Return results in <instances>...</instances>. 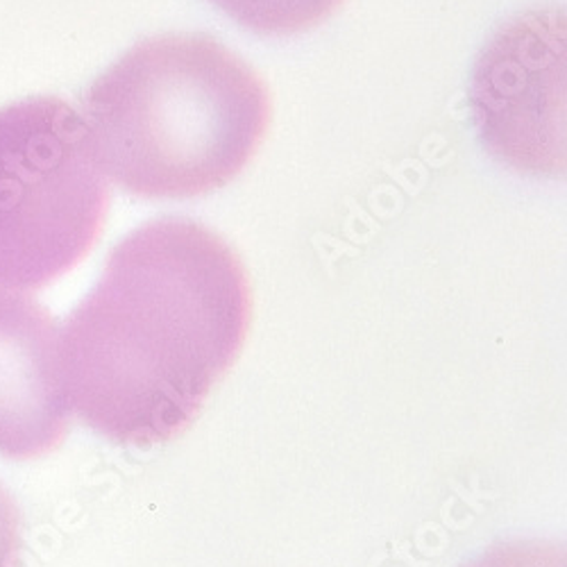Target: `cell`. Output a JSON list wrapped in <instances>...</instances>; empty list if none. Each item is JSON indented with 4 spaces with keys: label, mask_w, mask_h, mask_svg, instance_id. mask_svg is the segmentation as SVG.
Wrapping results in <instances>:
<instances>
[{
    "label": "cell",
    "mask_w": 567,
    "mask_h": 567,
    "mask_svg": "<svg viewBox=\"0 0 567 567\" xmlns=\"http://www.w3.org/2000/svg\"><path fill=\"white\" fill-rule=\"evenodd\" d=\"M252 318L250 272L218 231L173 216L134 229L58 339L73 417L125 447L177 441L239 361Z\"/></svg>",
    "instance_id": "cell-1"
},
{
    "label": "cell",
    "mask_w": 567,
    "mask_h": 567,
    "mask_svg": "<svg viewBox=\"0 0 567 567\" xmlns=\"http://www.w3.org/2000/svg\"><path fill=\"white\" fill-rule=\"evenodd\" d=\"M105 159L151 200L209 196L257 157L272 121L266 80L209 34L141 41L96 89Z\"/></svg>",
    "instance_id": "cell-2"
},
{
    "label": "cell",
    "mask_w": 567,
    "mask_h": 567,
    "mask_svg": "<svg viewBox=\"0 0 567 567\" xmlns=\"http://www.w3.org/2000/svg\"><path fill=\"white\" fill-rule=\"evenodd\" d=\"M486 148L534 177L565 175V10L515 17L484 49L470 91Z\"/></svg>",
    "instance_id": "cell-3"
},
{
    "label": "cell",
    "mask_w": 567,
    "mask_h": 567,
    "mask_svg": "<svg viewBox=\"0 0 567 567\" xmlns=\"http://www.w3.org/2000/svg\"><path fill=\"white\" fill-rule=\"evenodd\" d=\"M58 332L28 302L0 298V456L37 461L58 452L73 413L58 372Z\"/></svg>",
    "instance_id": "cell-4"
},
{
    "label": "cell",
    "mask_w": 567,
    "mask_h": 567,
    "mask_svg": "<svg viewBox=\"0 0 567 567\" xmlns=\"http://www.w3.org/2000/svg\"><path fill=\"white\" fill-rule=\"evenodd\" d=\"M212 3L255 34L291 37L332 19L346 0H212Z\"/></svg>",
    "instance_id": "cell-5"
},
{
    "label": "cell",
    "mask_w": 567,
    "mask_h": 567,
    "mask_svg": "<svg viewBox=\"0 0 567 567\" xmlns=\"http://www.w3.org/2000/svg\"><path fill=\"white\" fill-rule=\"evenodd\" d=\"M463 567H565V554L554 543L519 540L493 547Z\"/></svg>",
    "instance_id": "cell-6"
},
{
    "label": "cell",
    "mask_w": 567,
    "mask_h": 567,
    "mask_svg": "<svg viewBox=\"0 0 567 567\" xmlns=\"http://www.w3.org/2000/svg\"><path fill=\"white\" fill-rule=\"evenodd\" d=\"M23 513L12 491L0 482V567H23Z\"/></svg>",
    "instance_id": "cell-7"
}]
</instances>
